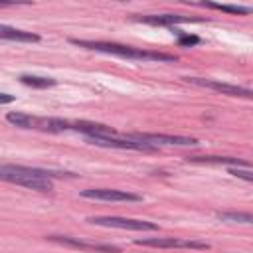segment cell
<instances>
[{"label":"cell","instance_id":"1","mask_svg":"<svg viewBox=\"0 0 253 253\" xmlns=\"http://www.w3.org/2000/svg\"><path fill=\"white\" fill-rule=\"evenodd\" d=\"M0 178L4 182H12L30 190L38 192H49L51 190V178H73L69 172H51L45 168H32V166H20V164H2L0 166Z\"/></svg>","mask_w":253,"mask_h":253},{"label":"cell","instance_id":"2","mask_svg":"<svg viewBox=\"0 0 253 253\" xmlns=\"http://www.w3.org/2000/svg\"><path fill=\"white\" fill-rule=\"evenodd\" d=\"M71 43L79 47H87L93 51H103L126 59H142V61H176L178 57L174 53H164V51H150V49H140L132 45H123L115 42H87V40H71Z\"/></svg>","mask_w":253,"mask_h":253},{"label":"cell","instance_id":"3","mask_svg":"<svg viewBox=\"0 0 253 253\" xmlns=\"http://www.w3.org/2000/svg\"><path fill=\"white\" fill-rule=\"evenodd\" d=\"M136 245L158 247V249H210V243L196 239H180V237H146L136 239Z\"/></svg>","mask_w":253,"mask_h":253},{"label":"cell","instance_id":"4","mask_svg":"<svg viewBox=\"0 0 253 253\" xmlns=\"http://www.w3.org/2000/svg\"><path fill=\"white\" fill-rule=\"evenodd\" d=\"M188 83L198 85V87H206V89H213L221 95H229V97H241V99H253V89L241 87V85H231V83H223V81H215V79H204V77H184Z\"/></svg>","mask_w":253,"mask_h":253},{"label":"cell","instance_id":"5","mask_svg":"<svg viewBox=\"0 0 253 253\" xmlns=\"http://www.w3.org/2000/svg\"><path fill=\"white\" fill-rule=\"evenodd\" d=\"M87 221L93 223V225L119 227V229H134V231H154V229H158V225L152 223V221H144V219H128V217H115V215L89 217Z\"/></svg>","mask_w":253,"mask_h":253},{"label":"cell","instance_id":"6","mask_svg":"<svg viewBox=\"0 0 253 253\" xmlns=\"http://www.w3.org/2000/svg\"><path fill=\"white\" fill-rule=\"evenodd\" d=\"M47 239L49 241H55L59 245H65V247H73V249H81V251H91V253H121V249L115 247V245L87 241V239L71 237V235H47Z\"/></svg>","mask_w":253,"mask_h":253},{"label":"cell","instance_id":"7","mask_svg":"<svg viewBox=\"0 0 253 253\" xmlns=\"http://www.w3.org/2000/svg\"><path fill=\"white\" fill-rule=\"evenodd\" d=\"M91 144H97V146H107V148H121V150H144V152H152L156 150V146L148 144V142H140V140H134L130 136H95V138H89Z\"/></svg>","mask_w":253,"mask_h":253},{"label":"cell","instance_id":"8","mask_svg":"<svg viewBox=\"0 0 253 253\" xmlns=\"http://www.w3.org/2000/svg\"><path fill=\"white\" fill-rule=\"evenodd\" d=\"M134 140L140 142H148L152 146L158 148V144H168V146H192L198 144L196 138H188V136H176V134H156V132H130L126 134Z\"/></svg>","mask_w":253,"mask_h":253},{"label":"cell","instance_id":"9","mask_svg":"<svg viewBox=\"0 0 253 253\" xmlns=\"http://www.w3.org/2000/svg\"><path fill=\"white\" fill-rule=\"evenodd\" d=\"M81 196L91 200H105V202H140L142 200L138 194L113 190V188H89V190H83Z\"/></svg>","mask_w":253,"mask_h":253},{"label":"cell","instance_id":"10","mask_svg":"<svg viewBox=\"0 0 253 253\" xmlns=\"http://www.w3.org/2000/svg\"><path fill=\"white\" fill-rule=\"evenodd\" d=\"M136 20L142 24H150V26H176V24H188V22H206L204 18L182 16V14H148V16H138Z\"/></svg>","mask_w":253,"mask_h":253},{"label":"cell","instance_id":"11","mask_svg":"<svg viewBox=\"0 0 253 253\" xmlns=\"http://www.w3.org/2000/svg\"><path fill=\"white\" fill-rule=\"evenodd\" d=\"M71 130L83 132L87 138H95V136H117V130L113 126H107V125H101V123H87V121L71 123Z\"/></svg>","mask_w":253,"mask_h":253},{"label":"cell","instance_id":"12","mask_svg":"<svg viewBox=\"0 0 253 253\" xmlns=\"http://www.w3.org/2000/svg\"><path fill=\"white\" fill-rule=\"evenodd\" d=\"M190 162H200V164H229L237 168H251L253 164L243 160V158H231V156H188Z\"/></svg>","mask_w":253,"mask_h":253},{"label":"cell","instance_id":"13","mask_svg":"<svg viewBox=\"0 0 253 253\" xmlns=\"http://www.w3.org/2000/svg\"><path fill=\"white\" fill-rule=\"evenodd\" d=\"M0 38L2 40H12V42H40V36L38 34L16 30V28H10L6 24L0 26Z\"/></svg>","mask_w":253,"mask_h":253},{"label":"cell","instance_id":"14","mask_svg":"<svg viewBox=\"0 0 253 253\" xmlns=\"http://www.w3.org/2000/svg\"><path fill=\"white\" fill-rule=\"evenodd\" d=\"M202 6H206V8H213V10H221V12H227V14H237V16L253 14V6H241V4H215V2H204Z\"/></svg>","mask_w":253,"mask_h":253},{"label":"cell","instance_id":"15","mask_svg":"<svg viewBox=\"0 0 253 253\" xmlns=\"http://www.w3.org/2000/svg\"><path fill=\"white\" fill-rule=\"evenodd\" d=\"M20 81L34 89H45V87H53L57 83L51 77H40V75H20Z\"/></svg>","mask_w":253,"mask_h":253},{"label":"cell","instance_id":"16","mask_svg":"<svg viewBox=\"0 0 253 253\" xmlns=\"http://www.w3.org/2000/svg\"><path fill=\"white\" fill-rule=\"evenodd\" d=\"M217 219L221 221H237V223H253V213H247V211H217L215 213Z\"/></svg>","mask_w":253,"mask_h":253},{"label":"cell","instance_id":"17","mask_svg":"<svg viewBox=\"0 0 253 253\" xmlns=\"http://www.w3.org/2000/svg\"><path fill=\"white\" fill-rule=\"evenodd\" d=\"M32 119H34V115H26V113H18V111L6 115V121L20 128H32Z\"/></svg>","mask_w":253,"mask_h":253},{"label":"cell","instance_id":"18","mask_svg":"<svg viewBox=\"0 0 253 253\" xmlns=\"http://www.w3.org/2000/svg\"><path fill=\"white\" fill-rule=\"evenodd\" d=\"M178 43H180V45H184V47H190V45L200 43V38H198V36H190V34H180Z\"/></svg>","mask_w":253,"mask_h":253},{"label":"cell","instance_id":"19","mask_svg":"<svg viewBox=\"0 0 253 253\" xmlns=\"http://www.w3.org/2000/svg\"><path fill=\"white\" fill-rule=\"evenodd\" d=\"M229 174H233L235 178H241V180H247V182H253V170H243V168H231Z\"/></svg>","mask_w":253,"mask_h":253},{"label":"cell","instance_id":"20","mask_svg":"<svg viewBox=\"0 0 253 253\" xmlns=\"http://www.w3.org/2000/svg\"><path fill=\"white\" fill-rule=\"evenodd\" d=\"M10 101H14L12 95H8V93H2V95H0V103H2V105H4V103H10Z\"/></svg>","mask_w":253,"mask_h":253}]
</instances>
